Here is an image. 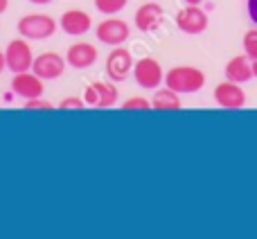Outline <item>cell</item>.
Wrapping results in <instances>:
<instances>
[{
  "label": "cell",
  "instance_id": "cell-22",
  "mask_svg": "<svg viewBox=\"0 0 257 239\" xmlns=\"http://www.w3.org/2000/svg\"><path fill=\"white\" fill-rule=\"evenodd\" d=\"M246 7H248V16H250V21L257 25V0H248L246 3Z\"/></svg>",
  "mask_w": 257,
  "mask_h": 239
},
{
  "label": "cell",
  "instance_id": "cell-4",
  "mask_svg": "<svg viewBox=\"0 0 257 239\" xmlns=\"http://www.w3.org/2000/svg\"><path fill=\"white\" fill-rule=\"evenodd\" d=\"M95 36H97L99 43L117 48V45L126 43V39L131 36V27H128L122 18H104V21L95 27Z\"/></svg>",
  "mask_w": 257,
  "mask_h": 239
},
{
  "label": "cell",
  "instance_id": "cell-26",
  "mask_svg": "<svg viewBox=\"0 0 257 239\" xmlns=\"http://www.w3.org/2000/svg\"><path fill=\"white\" fill-rule=\"evenodd\" d=\"M203 0H185V5H201Z\"/></svg>",
  "mask_w": 257,
  "mask_h": 239
},
{
  "label": "cell",
  "instance_id": "cell-1",
  "mask_svg": "<svg viewBox=\"0 0 257 239\" xmlns=\"http://www.w3.org/2000/svg\"><path fill=\"white\" fill-rule=\"evenodd\" d=\"M165 86L176 90L178 95L199 93L205 86V72L194 66H176L169 72H165Z\"/></svg>",
  "mask_w": 257,
  "mask_h": 239
},
{
  "label": "cell",
  "instance_id": "cell-6",
  "mask_svg": "<svg viewBox=\"0 0 257 239\" xmlns=\"http://www.w3.org/2000/svg\"><path fill=\"white\" fill-rule=\"evenodd\" d=\"M5 61H7V68L14 75H16V72L32 70L34 54H32V48H30V43H27V39L9 41L7 50H5Z\"/></svg>",
  "mask_w": 257,
  "mask_h": 239
},
{
  "label": "cell",
  "instance_id": "cell-25",
  "mask_svg": "<svg viewBox=\"0 0 257 239\" xmlns=\"http://www.w3.org/2000/svg\"><path fill=\"white\" fill-rule=\"evenodd\" d=\"M7 5H9V0H0V14L7 9Z\"/></svg>",
  "mask_w": 257,
  "mask_h": 239
},
{
  "label": "cell",
  "instance_id": "cell-13",
  "mask_svg": "<svg viewBox=\"0 0 257 239\" xmlns=\"http://www.w3.org/2000/svg\"><path fill=\"white\" fill-rule=\"evenodd\" d=\"M97 61V48L93 43H72L66 52V63L75 70H84V68H90L93 63Z\"/></svg>",
  "mask_w": 257,
  "mask_h": 239
},
{
  "label": "cell",
  "instance_id": "cell-20",
  "mask_svg": "<svg viewBox=\"0 0 257 239\" xmlns=\"http://www.w3.org/2000/svg\"><path fill=\"white\" fill-rule=\"evenodd\" d=\"M81 108H86V102L84 97H66L61 99V104L57 106V111H81Z\"/></svg>",
  "mask_w": 257,
  "mask_h": 239
},
{
  "label": "cell",
  "instance_id": "cell-7",
  "mask_svg": "<svg viewBox=\"0 0 257 239\" xmlns=\"http://www.w3.org/2000/svg\"><path fill=\"white\" fill-rule=\"evenodd\" d=\"M210 21H208V14L199 7V5H185L181 12L176 14V27L183 32V34H203L208 30Z\"/></svg>",
  "mask_w": 257,
  "mask_h": 239
},
{
  "label": "cell",
  "instance_id": "cell-3",
  "mask_svg": "<svg viewBox=\"0 0 257 239\" xmlns=\"http://www.w3.org/2000/svg\"><path fill=\"white\" fill-rule=\"evenodd\" d=\"M133 79L140 88L145 90H156L165 81V70L154 57H142L133 63Z\"/></svg>",
  "mask_w": 257,
  "mask_h": 239
},
{
  "label": "cell",
  "instance_id": "cell-19",
  "mask_svg": "<svg viewBox=\"0 0 257 239\" xmlns=\"http://www.w3.org/2000/svg\"><path fill=\"white\" fill-rule=\"evenodd\" d=\"M122 111H154L151 108V102L145 97H128L122 104Z\"/></svg>",
  "mask_w": 257,
  "mask_h": 239
},
{
  "label": "cell",
  "instance_id": "cell-12",
  "mask_svg": "<svg viewBox=\"0 0 257 239\" xmlns=\"http://www.w3.org/2000/svg\"><path fill=\"white\" fill-rule=\"evenodd\" d=\"M59 27L66 32L68 36H84L88 34V30L93 27V18L81 9H68L63 12V16L59 18Z\"/></svg>",
  "mask_w": 257,
  "mask_h": 239
},
{
  "label": "cell",
  "instance_id": "cell-15",
  "mask_svg": "<svg viewBox=\"0 0 257 239\" xmlns=\"http://www.w3.org/2000/svg\"><path fill=\"white\" fill-rule=\"evenodd\" d=\"M255 77L253 72V63L246 54H239V57H232L230 61L226 63V79L235 81V84H246Z\"/></svg>",
  "mask_w": 257,
  "mask_h": 239
},
{
  "label": "cell",
  "instance_id": "cell-18",
  "mask_svg": "<svg viewBox=\"0 0 257 239\" xmlns=\"http://www.w3.org/2000/svg\"><path fill=\"white\" fill-rule=\"evenodd\" d=\"M244 52L250 61H257V27L246 32L244 36Z\"/></svg>",
  "mask_w": 257,
  "mask_h": 239
},
{
  "label": "cell",
  "instance_id": "cell-9",
  "mask_svg": "<svg viewBox=\"0 0 257 239\" xmlns=\"http://www.w3.org/2000/svg\"><path fill=\"white\" fill-rule=\"evenodd\" d=\"M66 59L57 52H41L39 57H34V63H32V72L41 77L43 81H52L59 79V77L66 72Z\"/></svg>",
  "mask_w": 257,
  "mask_h": 239
},
{
  "label": "cell",
  "instance_id": "cell-27",
  "mask_svg": "<svg viewBox=\"0 0 257 239\" xmlns=\"http://www.w3.org/2000/svg\"><path fill=\"white\" fill-rule=\"evenodd\" d=\"M253 72H255V77H257V61H253Z\"/></svg>",
  "mask_w": 257,
  "mask_h": 239
},
{
  "label": "cell",
  "instance_id": "cell-23",
  "mask_svg": "<svg viewBox=\"0 0 257 239\" xmlns=\"http://www.w3.org/2000/svg\"><path fill=\"white\" fill-rule=\"evenodd\" d=\"M5 68H7V61H5V52L0 50V72H3Z\"/></svg>",
  "mask_w": 257,
  "mask_h": 239
},
{
  "label": "cell",
  "instance_id": "cell-14",
  "mask_svg": "<svg viewBox=\"0 0 257 239\" xmlns=\"http://www.w3.org/2000/svg\"><path fill=\"white\" fill-rule=\"evenodd\" d=\"M163 7H160L158 3H154V0H149V3L140 5L136 12V16H133V21H136V27L140 32H156L160 27V23H163Z\"/></svg>",
  "mask_w": 257,
  "mask_h": 239
},
{
  "label": "cell",
  "instance_id": "cell-21",
  "mask_svg": "<svg viewBox=\"0 0 257 239\" xmlns=\"http://www.w3.org/2000/svg\"><path fill=\"white\" fill-rule=\"evenodd\" d=\"M25 108L27 111H52V104L45 102L43 97H34V99H25Z\"/></svg>",
  "mask_w": 257,
  "mask_h": 239
},
{
  "label": "cell",
  "instance_id": "cell-16",
  "mask_svg": "<svg viewBox=\"0 0 257 239\" xmlns=\"http://www.w3.org/2000/svg\"><path fill=\"white\" fill-rule=\"evenodd\" d=\"M181 97H178L176 90L172 88H156L154 97H151V108L154 111H181Z\"/></svg>",
  "mask_w": 257,
  "mask_h": 239
},
{
  "label": "cell",
  "instance_id": "cell-24",
  "mask_svg": "<svg viewBox=\"0 0 257 239\" xmlns=\"http://www.w3.org/2000/svg\"><path fill=\"white\" fill-rule=\"evenodd\" d=\"M27 3H32V5H48V3H52V0H27Z\"/></svg>",
  "mask_w": 257,
  "mask_h": 239
},
{
  "label": "cell",
  "instance_id": "cell-8",
  "mask_svg": "<svg viewBox=\"0 0 257 239\" xmlns=\"http://www.w3.org/2000/svg\"><path fill=\"white\" fill-rule=\"evenodd\" d=\"M133 57L131 52H128L126 48H122V45H117V48H113V52L106 57V75L111 81H115V84H120V81H126L128 75L133 72Z\"/></svg>",
  "mask_w": 257,
  "mask_h": 239
},
{
  "label": "cell",
  "instance_id": "cell-17",
  "mask_svg": "<svg viewBox=\"0 0 257 239\" xmlns=\"http://www.w3.org/2000/svg\"><path fill=\"white\" fill-rule=\"evenodd\" d=\"M128 5V0H95V9L104 16H115Z\"/></svg>",
  "mask_w": 257,
  "mask_h": 239
},
{
  "label": "cell",
  "instance_id": "cell-5",
  "mask_svg": "<svg viewBox=\"0 0 257 239\" xmlns=\"http://www.w3.org/2000/svg\"><path fill=\"white\" fill-rule=\"evenodd\" d=\"M117 93L115 88V81L108 84V81H93L90 86H86L84 90V102L86 106H93V108H111L117 104Z\"/></svg>",
  "mask_w": 257,
  "mask_h": 239
},
{
  "label": "cell",
  "instance_id": "cell-2",
  "mask_svg": "<svg viewBox=\"0 0 257 239\" xmlns=\"http://www.w3.org/2000/svg\"><path fill=\"white\" fill-rule=\"evenodd\" d=\"M57 27V21L48 14H27L18 21V34L27 41H45L54 36Z\"/></svg>",
  "mask_w": 257,
  "mask_h": 239
},
{
  "label": "cell",
  "instance_id": "cell-11",
  "mask_svg": "<svg viewBox=\"0 0 257 239\" xmlns=\"http://www.w3.org/2000/svg\"><path fill=\"white\" fill-rule=\"evenodd\" d=\"M214 102L221 108H244L246 106V93L241 90V84H235V81H221L214 88Z\"/></svg>",
  "mask_w": 257,
  "mask_h": 239
},
{
  "label": "cell",
  "instance_id": "cell-10",
  "mask_svg": "<svg viewBox=\"0 0 257 239\" xmlns=\"http://www.w3.org/2000/svg\"><path fill=\"white\" fill-rule=\"evenodd\" d=\"M43 79L36 72L25 70V72H16L12 79V93L16 97L23 99H34V97H43Z\"/></svg>",
  "mask_w": 257,
  "mask_h": 239
}]
</instances>
